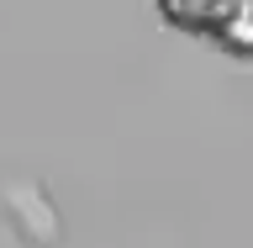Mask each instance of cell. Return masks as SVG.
<instances>
[{"label": "cell", "mask_w": 253, "mask_h": 248, "mask_svg": "<svg viewBox=\"0 0 253 248\" xmlns=\"http://www.w3.org/2000/svg\"><path fill=\"white\" fill-rule=\"evenodd\" d=\"M0 222L21 248H63V217L32 174H0Z\"/></svg>", "instance_id": "obj_1"}, {"label": "cell", "mask_w": 253, "mask_h": 248, "mask_svg": "<svg viewBox=\"0 0 253 248\" xmlns=\"http://www.w3.org/2000/svg\"><path fill=\"white\" fill-rule=\"evenodd\" d=\"M158 11L169 16L174 27L216 37L232 53L253 58V0H158Z\"/></svg>", "instance_id": "obj_2"}]
</instances>
